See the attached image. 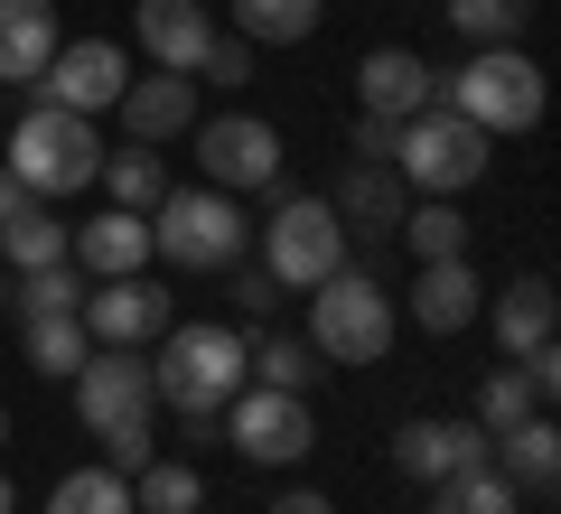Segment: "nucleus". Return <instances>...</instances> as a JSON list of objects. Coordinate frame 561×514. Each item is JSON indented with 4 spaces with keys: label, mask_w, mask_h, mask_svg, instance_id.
<instances>
[{
    "label": "nucleus",
    "mask_w": 561,
    "mask_h": 514,
    "mask_svg": "<svg viewBox=\"0 0 561 514\" xmlns=\"http://www.w3.org/2000/svg\"><path fill=\"white\" fill-rule=\"evenodd\" d=\"M356 103L383 122H412L421 103H440V76H431V57H412V47H365L356 57Z\"/></svg>",
    "instance_id": "17"
},
{
    "label": "nucleus",
    "mask_w": 561,
    "mask_h": 514,
    "mask_svg": "<svg viewBox=\"0 0 561 514\" xmlns=\"http://www.w3.org/2000/svg\"><path fill=\"white\" fill-rule=\"evenodd\" d=\"M150 449H160L150 431H113V439H103V468H122V477H131V468H140Z\"/></svg>",
    "instance_id": "37"
},
{
    "label": "nucleus",
    "mask_w": 561,
    "mask_h": 514,
    "mask_svg": "<svg viewBox=\"0 0 561 514\" xmlns=\"http://www.w3.org/2000/svg\"><path fill=\"white\" fill-rule=\"evenodd\" d=\"M0 439H10V412H0Z\"/></svg>",
    "instance_id": "43"
},
{
    "label": "nucleus",
    "mask_w": 561,
    "mask_h": 514,
    "mask_svg": "<svg viewBox=\"0 0 561 514\" xmlns=\"http://www.w3.org/2000/svg\"><path fill=\"white\" fill-rule=\"evenodd\" d=\"M440 103L459 122H478L486 140H505V132H534V122L552 113V84H542V66L524 57V47H478L468 66L440 76Z\"/></svg>",
    "instance_id": "4"
},
{
    "label": "nucleus",
    "mask_w": 561,
    "mask_h": 514,
    "mask_svg": "<svg viewBox=\"0 0 561 514\" xmlns=\"http://www.w3.org/2000/svg\"><path fill=\"white\" fill-rule=\"evenodd\" d=\"M66 243H76V225H57V206L28 197L0 225V272H47V262H66Z\"/></svg>",
    "instance_id": "23"
},
{
    "label": "nucleus",
    "mask_w": 561,
    "mask_h": 514,
    "mask_svg": "<svg viewBox=\"0 0 561 514\" xmlns=\"http://www.w3.org/2000/svg\"><path fill=\"white\" fill-rule=\"evenodd\" d=\"M57 309H84V272H76V262L10 272V318H57Z\"/></svg>",
    "instance_id": "31"
},
{
    "label": "nucleus",
    "mask_w": 561,
    "mask_h": 514,
    "mask_svg": "<svg viewBox=\"0 0 561 514\" xmlns=\"http://www.w3.org/2000/svg\"><path fill=\"white\" fill-rule=\"evenodd\" d=\"M486 458H496V439H486L478 421H402L393 431V468L421 477V487H440V477H459V468H486Z\"/></svg>",
    "instance_id": "15"
},
{
    "label": "nucleus",
    "mask_w": 561,
    "mask_h": 514,
    "mask_svg": "<svg viewBox=\"0 0 561 514\" xmlns=\"http://www.w3.org/2000/svg\"><path fill=\"white\" fill-rule=\"evenodd\" d=\"M47 514H131V477L122 468H66L57 487H47Z\"/></svg>",
    "instance_id": "30"
},
{
    "label": "nucleus",
    "mask_w": 561,
    "mask_h": 514,
    "mask_svg": "<svg viewBox=\"0 0 561 514\" xmlns=\"http://www.w3.org/2000/svg\"><path fill=\"white\" fill-rule=\"evenodd\" d=\"M402 318H412L421 336H459V328H478V309H486V281H478V262H421V281H412V299H393Z\"/></svg>",
    "instance_id": "16"
},
{
    "label": "nucleus",
    "mask_w": 561,
    "mask_h": 514,
    "mask_svg": "<svg viewBox=\"0 0 561 514\" xmlns=\"http://www.w3.org/2000/svg\"><path fill=\"white\" fill-rule=\"evenodd\" d=\"M486 150H496V140H486L478 122H459L449 103H421L412 122H393V179L412 187V197H468V187L486 179Z\"/></svg>",
    "instance_id": "6"
},
{
    "label": "nucleus",
    "mask_w": 561,
    "mask_h": 514,
    "mask_svg": "<svg viewBox=\"0 0 561 514\" xmlns=\"http://www.w3.org/2000/svg\"><path fill=\"white\" fill-rule=\"evenodd\" d=\"M131 38H140V57L160 66V76H197L206 47H216L225 28H216L206 0H140V10H131Z\"/></svg>",
    "instance_id": "13"
},
{
    "label": "nucleus",
    "mask_w": 561,
    "mask_h": 514,
    "mask_svg": "<svg viewBox=\"0 0 561 514\" xmlns=\"http://www.w3.org/2000/svg\"><path fill=\"white\" fill-rule=\"evenodd\" d=\"M272 514H337V505H328L319 487H280V495H272Z\"/></svg>",
    "instance_id": "39"
},
{
    "label": "nucleus",
    "mask_w": 561,
    "mask_h": 514,
    "mask_svg": "<svg viewBox=\"0 0 561 514\" xmlns=\"http://www.w3.org/2000/svg\"><path fill=\"white\" fill-rule=\"evenodd\" d=\"M0 309H10V272H0Z\"/></svg>",
    "instance_id": "42"
},
{
    "label": "nucleus",
    "mask_w": 561,
    "mask_h": 514,
    "mask_svg": "<svg viewBox=\"0 0 561 514\" xmlns=\"http://www.w3.org/2000/svg\"><path fill=\"white\" fill-rule=\"evenodd\" d=\"M131 514H206V477L187 468V458L150 449V458L131 468Z\"/></svg>",
    "instance_id": "25"
},
{
    "label": "nucleus",
    "mask_w": 561,
    "mask_h": 514,
    "mask_svg": "<svg viewBox=\"0 0 561 514\" xmlns=\"http://www.w3.org/2000/svg\"><path fill=\"white\" fill-rule=\"evenodd\" d=\"M486 328H496V346H505V365L515 356H534V346H552V328H561V299H552V281L542 272H524V281H505V290H486Z\"/></svg>",
    "instance_id": "19"
},
{
    "label": "nucleus",
    "mask_w": 561,
    "mask_h": 514,
    "mask_svg": "<svg viewBox=\"0 0 561 514\" xmlns=\"http://www.w3.org/2000/svg\"><path fill=\"white\" fill-rule=\"evenodd\" d=\"M225 10H234L243 47H300V38H319V20H328V0H225Z\"/></svg>",
    "instance_id": "24"
},
{
    "label": "nucleus",
    "mask_w": 561,
    "mask_h": 514,
    "mask_svg": "<svg viewBox=\"0 0 561 514\" xmlns=\"http://www.w3.org/2000/svg\"><path fill=\"white\" fill-rule=\"evenodd\" d=\"M216 431L234 439L253 468H300V458L319 449V412H309V393H272V384H243V393L225 402Z\"/></svg>",
    "instance_id": "8"
},
{
    "label": "nucleus",
    "mask_w": 561,
    "mask_h": 514,
    "mask_svg": "<svg viewBox=\"0 0 561 514\" xmlns=\"http://www.w3.org/2000/svg\"><path fill=\"white\" fill-rule=\"evenodd\" d=\"M0 514H20V487H10V477H0Z\"/></svg>",
    "instance_id": "41"
},
{
    "label": "nucleus",
    "mask_w": 561,
    "mask_h": 514,
    "mask_svg": "<svg viewBox=\"0 0 561 514\" xmlns=\"http://www.w3.org/2000/svg\"><path fill=\"white\" fill-rule=\"evenodd\" d=\"M243 346H253V336L225 328V318H169V336L150 346V393L179 412V431L197 439V449H206V431L225 421V402L253 384Z\"/></svg>",
    "instance_id": "1"
},
{
    "label": "nucleus",
    "mask_w": 561,
    "mask_h": 514,
    "mask_svg": "<svg viewBox=\"0 0 561 514\" xmlns=\"http://www.w3.org/2000/svg\"><path fill=\"white\" fill-rule=\"evenodd\" d=\"M402 243H412V262H459L468 253L459 197H412V206H402Z\"/></svg>",
    "instance_id": "28"
},
{
    "label": "nucleus",
    "mask_w": 561,
    "mask_h": 514,
    "mask_svg": "<svg viewBox=\"0 0 561 514\" xmlns=\"http://www.w3.org/2000/svg\"><path fill=\"white\" fill-rule=\"evenodd\" d=\"M122 84H131V57H122L113 38H57V57H47V76H28V103H57V113H113Z\"/></svg>",
    "instance_id": "10"
},
{
    "label": "nucleus",
    "mask_w": 561,
    "mask_h": 514,
    "mask_svg": "<svg viewBox=\"0 0 561 514\" xmlns=\"http://www.w3.org/2000/svg\"><path fill=\"white\" fill-rule=\"evenodd\" d=\"M113 113H122V132L150 140V150H160V140H187L197 132V76H131Z\"/></svg>",
    "instance_id": "18"
},
{
    "label": "nucleus",
    "mask_w": 561,
    "mask_h": 514,
    "mask_svg": "<svg viewBox=\"0 0 561 514\" xmlns=\"http://www.w3.org/2000/svg\"><path fill=\"white\" fill-rule=\"evenodd\" d=\"M243 365H253V384H272V393H309V384H319L309 336H253V346H243Z\"/></svg>",
    "instance_id": "32"
},
{
    "label": "nucleus",
    "mask_w": 561,
    "mask_h": 514,
    "mask_svg": "<svg viewBox=\"0 0 561 514\" xmlns=\"http://www.w3.org/2000/svg\"><path fill=\"white\" fill-rule=\"evenodd\" d=\"M534 412H542V402H534V384H524V365H496V375L478 384V412H468V421H478L486 439H505L515 421H534Z\"/></svg>",
    "instance_id": "33"
},
{
    "label": "nucleus",
    "mask_w": 561,
    "mask_h": 514,
    "mask_svg": "<svg viewBox=\"0 0 561 514\" xmlns=\"http://www.w3.org/2000/svg\"><path fill=\"white\" fill-rule=\"evenodd\" d=\"M393 328H402V309H393V290L375 272H346L337 262L309 290V356L319 365H383L393 356Z\"/></svg>",
    "instance_id": "3"
},
{
    "label": "nucleus",
    "mask_w": 561,
    "mask_h": 514,
    "mask_svg": "<svg viewBox=\"0 0 561 514\" xmlns=\"http://www.w3.org/2000/svg\"><path fill=\"white\" fill-rule=\"evenodd\" d=\"M66 262L94 281H122V272H150V216H131V206H103V216L76 225V243H66Z\"/></svg>",
    "instance_id": "20"
},
{
    "label": "nucleus",
    "mask_w": 561,
    "mask_h": 514,
    "mask_svg": "<svg viewBox=\"0 0 561 514\" xmlns=\"http://www.w3.org/2000/svg\"><path fill=\"white\" fill-rule=\"evenodd\" d=\"M356 159H393V122L383 113H356Z\"/></svg>",
    "instance_id": "38"
},
{
    "label": "nucleus",
    "mask_w": 561,
    "mask_h": 514,
    "mask_svg": "<svg viewBox=\"0 0 561 514\" xmlns=\"http://www.w3.org/2000/svg\"><path fill=\"white\" fill-rule=\"evenodd\" d=\"M243 243H253V216H243V197H225V187H169L160 206H150V262H169V272H234Z\"/></svg>",
    "instance_id": "2"
},
{
    "label": "nucleus",
    "mask_w": 561,
    "mask_h": 514,
    "mask_svg": "<svg viewBox=\"0 0 561 514\" xmlns=\"http://www.w3.org/2000/svg\"><path fill=\"white\" fill-rule=\"evenodd\" d=\"M10 179L28 187V197H47V206H66V197H84L94 187V169H103V132L84 113H57V103H28L20 113V132H10Z\"/></svg>",
    "instance_id": "5"
},
{
    "label": "nucleus",
    "mask_w": 561,
    "mask_h": 514,
    "mask_svg": "<svg viewBox=\"0 0 561 514\" xmlns=\"http://www.w3.org/2000/svg\"><path fill=\"white\" fill-rule=\"evenodd\" d=\"M94 187H103V197H113V206H131V216H150V206H160V197H169V187H179V179H169V159L150 150V140H131V150H103Z\"/></svg>",
    "instance_id": "22"
},
{
    "label": "nucleus",
    "mask_w": 561,
    "mask_h": 514,
    "mask_svg": "<svg viewBox=\"0 0 561 514\" xmlns=\"http://www.w3.org/2000/svg\"><path fill=\"white\" fill-rule=\"evenodd\" d=\"M20 206H28V187H20V179H10V159H0V225L20 216Z\"/></svg>",
    "instance_id": "40"
},
{
    "label": "nucleus",
    "mask_w": 561,
    "mask_h": 514,
    "mask_svg": "<svg viewBox=\"0 0 561 514\" xmlns=\"http://www.w3.org/2000/svg\"><path fill=\"white\" fill-rule=\"evenodd\" d=\"M515 505H524V487L496 468V458H486V468H459V477H440V487H431V514H515Z\"/></svg>",
    "instance_id": "29"
},
{
    "label": "nucleus",
    "mask_w": 561,
    "mask_h": 514,
    "mask_svg": "<svg viewBox=\"0 0 561 514\" xmlns=\"http://www.w3.org/2000/svg\"><path fill=\"white\" fill-rule=\"evenodd\" d=\"M20 356H28V375H76L84 356H94V336H84V318L76 309H57V318H20Z\"/></svg>",
    "instance_id": "26"
},
{
    "label": "nucleus",
    "mask_w": 561,
    "mask_h": 514,
    "mask_svg": "<svg viewBox=\"0 0 561 514\" xmlns=\"http://www.w3.org/2000/svg\"><path fill=\"white\" fill-rule=\"evenodd\" d=\"M76 318H84V336H94V346H140V356H150V346L169 336V318H179V299H169V281L122 272V281H94Z\"/></svg>",
    "instance_id": "12"
},
{
    "label": "nucleus",
    "mask_w": 561,
    "mask_h": 514,
    "mask_svg": "<svg viewBox=\"0 0 561 514\" xmlns=\"http://www.w3.org/2000/svg\"><path fill=\"white\" fill-rule=\"evenodd\" d=\"M337 262H346V225L328 216V197H280L262 216V272L280 290H319Z\"/></svg>",
    "instance_id": "7"
},
{
    "label": "nucleus",
    "mask_w": 561,
    "mask_h": 514,
    "mask_svg": "<svg viewBox=\"0 0 561 514\" xmlns=\"http://www.w3.org/2000/svg\"><path fill=\"white\" fill-rule=\"evenodd\" d=\"M57 57V0H0V84L47 76Z\"/></svg>",
    "instance_id": "21"
},
{
    "label": "nucleus",
    "mask_w": 561,
    "mask_h": 514,
    "mask_svg": "<svg viewBox=\"0 0 561 514\" xmlns=\"http://www.w3.org/2000/svg\"><path fill=\"white\" fill-rule=\"evenodd\" d=\"M402 206H412V187L393 179V159H346L328 216L346 225V243H393L402 235Z\"/></svg>",
    "instance_id": "14"
},
{
    "label": "nucleus",
    "mask_w": 561,
    "mask_h": 514,
    "mask_svg": "<svg viewBox=\"0 0 561 514\" xmlns=\"http://www.w3.org/2000/svg\"><path fill=\"white\" fill-rule=\"evenodd\" d=\"M524 10H534V0H449V28H459L468 47H515Z\"/></svg>",
    "instance_id": "34"
},
{
    "label": "nucleus",
    "mask_w": 561,
    "mask_h": 514,
    "mask_svg": "<svg viewBox=\"0 0 561 514\" xmlns=\"http://www.w3.org/2000/svg\"><path fill=\"white\" fill-rule=\"evenodd\" d=\"M234 309H243V318L262 328V318L280 309V281H272V272H243V262H234Z\"/></svg>",
    "instance_id": "36"
},
{
    "label": "nucleus",
    "mask_w": 561,
    "mask_h": 514,
    "mask_svg": "<svg viewBox=\"0 0 561 514\" xmlns=\"http://www.w3.org/2000/svg\"><path fill=\"white\" fill-rule=\"evenodd\" d=\"M253 57H262V47H243V38H216L197 76H206V84H253Z\"/></svg>",
    "instance_id": "35"
},
{
    "label": "nucleus",
    "mask_w": 561,
    "mask_h": 514,
    "mask_svg": "<svg viewBox=\"0 0 561 514\" xmlns=\"http://www.w3.org/2000/svg\"><path fill=\"white\" fill-rule=\"evenodd\" d=\"M496 468L505 477H515V487H552V477H561V431H552V412H534V421H515V431H505L496 439Z\"/></svg>",
    "instance_id": "27"
},
{
    "label": "nucleus",
    "mask_w": 561,
    "mask_h": 514,
    "mask_svg": "<svg viewBox=\"0 0 561 514\" xmlns=\"http://www.w3.org/2000/svg\"><path fill=\"white\" fill-rule=\"evenodd\" d=\"M66 384H76V421L94 439L150 431V412H160V393H150V356H140V346H94Z\"/></svg>",
    "instance_id": "9"
},
{
    "label": "nucleus",
    "mask_w": 561,
    "mask_h": 514,
    "mask_svg": "<svg viewBox=\"0 0 561 514\" xmlns=\"http://www.w3.org/2000/svg\"><path fill=\"white\" fill-rule=\"evenodd\" d=\"M197 169L225 197H262V187H280V132L262 113H216L197 132Z\"/></svg>",
    "instance_id": "11"
}]
</instances>
